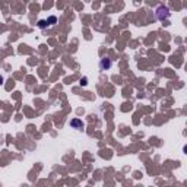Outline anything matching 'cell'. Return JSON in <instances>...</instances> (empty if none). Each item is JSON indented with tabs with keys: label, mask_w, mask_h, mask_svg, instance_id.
<instances>
[{
	"label": "cell",
	"mask_w": 187,
	"mask_h": 187,
	"mask_svg": "<svg viewBox=\"0 0 187 187\" xmlns=\"http://www.w3.org/2000/svg\"><path fill=\"white\" fill-rule=\"evenodd\" d=\"M168 16H170V9H168L167 6H164V4L158 6V9H156V18H158L159 21H164V19H167Z\"/></svg>",
	"instance_id": "6da1fadb"
},
{
	"label": "cell",
	"mask_w": 187,
	"mask_h": 187,
	"mask_svg": "<svg viewBox=\"0 0 187 187\" xmlns=\"http://www.w3.org/2000/svg\"><path fill=\"white\" fill-rule=\"evenodd\" d=\"M111 67V60L110 59H101L100 62V69L101 70H108Z\"/></svg>",
	"instance_id": "7a4b0ae2"
},
{
	"label": "cell",
	"mask_w": 187,
	"mask_h": 187,
	"mask_svg": "<svg viewBox=\"0 0 187 187\" xmlns=\"http://www.w3.org/2000/svg\"><path fill=\"white\" fill-rule=\"evenodd\" d=\"M70 126H72L73 129H82V127H83V123H82V120H79V118H73V120L70 121Z\"/></svg>",
	"instance_id": "3957f363"
},
{
	"label": "cell",
	"mask_w": 187,
	"mask_h": 187,
	"mask_svg": "<svg viewBox=\"0 0 187 187\" xmlns=\"http://www.w3.org/2000/svg\"><path fill=\"white\" fill-rule=\"evenodd\" d=\"M38 27H39L41 29H44V28H47V27H48V24H47V21L41 19V21H38Z\"/></svg>",
	"instance_id": "277c9868"
},
{
	"label": "cell",
	"mask_w": 187,
	"mask_h": 187,
	"mask_svg": "<svg viewBox=\"0 0 187 187\" xmlns=\"http://www.w3.org/2000/svg\"><path fill=\"white\" fill-rule=\"evenodd\" d=\"M56 22H57V18H56V16H50V18L47 19V24H48V25H54Z\"/></svg>",
	"instance_id": "5b68a950"
},
{
	"label": "cell",
	"mask_w": 187,
	"mask_h": 187,
	"mask_svg": "<svg viewBox=\"0 0 187 187\" xmlns=\"http://www.w3.org/2000/svg\"><path fill=\"white\" fill-rule=\"evenodd\" d=\"M1 83H3V77L0 76V85H1Z\"/></svg>",
	"instance_id": "8992f818"
}]
</instances>
